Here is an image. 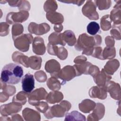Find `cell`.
Here are the masks:
<instances>
[{
	"instance_id": "cell-6",
	"label": "cell",
	"mask_w": 121,
	"mask_h": 121,
	"mask_svg": "<svg viewBox=\"0 0 121 121\" xmlns=\"http://www.w3.org/2000/svg\"><path fill=\"white\" fill-rule=\"evenodd\" d=\"M29 13L27 11L23 10L17 12H10L6 17V22L9 24L15 23H22L27 19Z\"/></svg>"
},
{
	"instance_id": "cell-21",
	"label": "cell",
	"mask_w": 121,
	"mask_h": 121,
	"mask_svg": "<svg viewBox=\"0 0 121 121\" xmlns=\"http://www.w3.org/2000/svg\"><path fill=\"white\" fill-rule=\"evenodd\" d=\"M92 64L89 62L85 61L74 65L73 66L76 70L77 76H79L82 74H88V69Z\"/></svg>"
},
{
	"instance_id": "cell-24",
	"label": "cell",
	"mask_w": 121,
	"mask_h": 121,
	"mask_svg": "<svg viewBox=\"0 0 121 121\" xmlns=\"http://www.w3.org/2000/svg\"><path fill=\"white\" fill-rule=\"evenodd\" d=\"M63 98V95L61 92L58 91H53L47 95L46 100L49 103L53 104L60 102Z\"/></svg>"
},
{
	"instance_id": "cell-2",
	"label": "cell",
	"mask_w": 121,
	"mask_h": 121,
	"mask_svg": "<svg viewBox=\"0 0 121 121\" xmlns=\"http://www.w3.org/2000/svg\"><path fill=\"white\" fill-rule=\"evenodd\" d=\"M23 75V69L19 65L10 63L3 68L0 79L8 84H17Z\"/></svg>"
},
{
	"instance_id": "cell-13",
	"label": "cell",
	"mask_w": 121,
	"mask_h": 121,
	"mask_svg": "<svg viewBox=\"0 0 121 121\" xmlns=\"http://www.w3.org/2000/svg\"><path fill=\"white\" fill-rule=\"evenodd\" d=\"M89 96L91 98H97L104 100L107 97V90L105 86H94L89 91Z\"/></svg>"
},
{
	"instance_id": "cell-36",
	"label": "cell",
	"mask_w": 121,
	"mask_h": 121,
	"mask_svg": "<svg viewBox=\"0 0 121 121\" xmlns=\"http://www.w3.org/2000/svg\"><path fill=\"white\" fill-rule=\"evenodd\" d=\"M87 33L92 35H95L99 31L100 26L98 23L95 22H91L88 24L86 27Z\"/></svg>"
},
{
	"instance_id": "cell-16",
	"label": "cell",
	"mask_w": 121,
	"mask_h": 121,
	"mask_svg": "<svg viewBox=\"0 0 121 121\" xmlns=\"http://www.w3.org/2000/svg\"><path fill=\"white\" fill-rule=\"evenodd\" d=\"M32 48L33 51L35 54L39 55L44 54L45 52L46 47L43 39L41 37H35L33 42Z\"/></svg>"
},
{
	"instance_id": "cell-11",
	"label": "cell",
	"mask_w": 121,
	"mask_h": 121,
	"mask_svg": "<svg viewBox=\"0 0 121 121\" xmlns=\"http://www.w3.org/2000/svg\"><path fill=\"white\" fill-rule=\"evenodd\" d=\"M22 88L23 91L29 94L35 88L34 76L30 73L26 74L22 79Z\"/></svg>"
},
{
	"instance_id": "cell-41",
	"label": "cell",
	"mask_w": 121,
	"mask_h": 121,
	"mask_svg": "<svg viewBox=\"0 0 121 121\" xmlns=\"http://www.w3.org/2000/svg\"><path fill=\"white\" fill-rule=\"evenodd\" d=\"M56 56H57L60 59L64 60L66 59L68 56V52L64 47L62 46L58 47Z\"/></svg>"
},
{
	"instance_id": "cell-40",
	"label": "cell",
	"mask_w": 121,
	"mask_h": 121,
	"mask_svg": "<svg viewBox=\"0 0 121 121\" xmlns=\"http://www.w3.org/2000/svg\"><path fill=\"white\" fill-rule=\"evenodd\" d=\"M102 52H103V50L101 47L100 46L94 47L91 56H92L93 57L99 59L100 60H104L103 58V55H102Z\"/></svg>"
},
{
	"instance_id": "cell-5",
	"label": "cell",
	"mask_w": 121,
	"mask_h": 121,
	"mask_svg": "<svg viewBox=\"0 0 121 121\" xmlns=\"http://www.w3.org/2000/svg\"><path fill=\"white\" fill-rule=\"evenodd\" d=\"M77 76L76 70L73 66L67 65L64 67L58 72L57 78H59L62 80L61 84L63 85L66 81H68Z\"/></svg>"
},
{
	"instance_id": "cell-7",
	"label": "cell",
	"mask_w": 121,
	"mask_h": 121,
	"mask_svg": "<svg viewBox=\"0 0 121 121\" xmlns=\"http://www.w3.org/2000/svg\"><path fill=\"white\" fill-rule=\"evenodd\" d=\"M83 14L89 19L97 20L99 18L98 13L96 11V5L93 1L87 0L82 9Z\"/></svg>"
},
{
	"instance_id": "cell-19",
	"label": "cell",
	"mask_w": 121,
	"mask_h": 121,
	"mask_svg": "<svg viewBox=\"0 0 121 121\" xmlns=\"http://www.w3.org/2000/svg\"><path fill=\"white\" fill-rule=\"evenodd\" d=\"M12 59L15 62L19 63L25 67H29V58L21 52H15L12 55Z\"/></svg>"
},
{
	"instance_id": "cell-31",
	"label": "cell",
	"mask_w": 121,
	"mask_h": 121,
	"mask_svg": "<svg viewBox=\"0 0 121 121\" xmlns=\"http://www.w3.org/2000/svg\"><path fill=\"white\" fill-rule=\"evenodd\" d=\"M115 49L113 47H105L103 50L102 55L103 60L111 59L115 56Z\"/></svg>"
},
{
	"instance_id": "cell-33",
	"label": "cell",
	"mask_w": 121,
	"mask_h": 121,
	"mask_svg": "<svg viewBox=\"0 0 121 121\" xmlns=\"http://www.w3.org/2000/svg\"><path fill=\"white\" fill-rule=\"evenodd\" d=\"M0 83V89L2 90V92L9 96L13 95L16 93V88L14 86L7 85V84L1 79Z\"/></svg>"
},
{
	"instance_id": "cell-23",
	"label": "cell",
	"mask_w": 121,
	"mask_h": 121,
	"mask_svg": "<svg viewBox=\"0 0 121 121\" xmlns=\"http://www.w3.org/2000/svg\"><path fill=\"white\" fill-rule=\"evenodd\" d=\"M120 66L118 60L116 59L109 60L104 66V69L109 75H112L118 69Z\"/></svg>"
},
{
	"instance_id": "cell-9",
	"label": "cell",
	"mask_w": 121,
	"mask_h": 121,
	"mask_svg": "<svg viewBox=\"0 0 121 121\" xmlns=\"http://www.w3.org/2000/svg\"><path fill=\"white\" fill-rule=\"evenodd\" d=\"M21 109L22 105L21 104L12 102L8 104L2 105L0 106V112L2 116H8L20 112Z\"/></svg>"
},
{
	"instance_id": "cell-15",
	"label": "cell",
	"mask_w": 121,
	"mask_h": 121,
	"mask_svg": "<svg viewBox=\"0 0 121 121\" xmlns=\"http://www.w3.org/2000/svg\"><path fill=\"white\" fill-rule=\"evenodd\" d=\"M45 70L49 73L52 77H57L58 72L60 70V66L58 61L54 59L48 60L44 66Z\"/></svg>"
},
{
	"instance_id": "cell-29",
	"label": "cell",
	"mask_w": 121,
	"mask_h": 121,
	"mask_svg": "<svg viewBox=\"0 0 121 121\" xmlns=\"http://www.w3.org/2000/svg\"><path fill=\"white\" fill-rule=\"evenodd\" d=\"M42 59L41 57L37 56H32L29 58V67L35 70H38L41 68Z\"/></svg>"
},
{
	"instance_id": "cell-18",
	"label": "cell",
	"mask_w": 121,
	"mask_h": 121,
	"mask_svg": "<svg viewBox=\"0 0 121 121\" xmlns=\"http://www.w3.org/2000/svg\"><path fill=\"white\" fill-rule=\"evenodd\" d=\"M22 115L26 121H40L41 119L40 114L38 112L29 108H26L23 110Z\"/></svg>"
},
{
	"instance_id": "cell-22",
	"label": "cell",
	"mask_w": 121,
	"mask_h": 121,
	"mask_svg": "<svg viewBox=\"0 0 121 121\" xmlns=\"http://www.w3.org/2000/svg\"><path fill=\"white\" fill-rule=\"evenodd\" d=\"M96 104L89 99H85L79 104V110L84 113H89L95 108Z\"/></svg>"
},
{
	"instance_id": "cell-3",
	"label": "cell",
	"mask_w": 121,
	"mask_h": 121,
	"mask_svg": "<svg viewBox=\"0 0 121 121\" xmlns=\"http://www.w3.org/2000/svg\"><path fill=\"white\" fill-rule=\"evenodd\" d=\"M71 105L70 103L66 100L62 101L59 104L54 105L49 107L47 111L44 113V115L47 119L53 117H62L65 113L69 111Z\"/></svg>"
},
{
	"instance_id": "cell-8",
	"label": "cell",
	"mask_w": 121,
	"mask_h": 121,
	"mask_svg": "<svg viewBox=\"0 0 121 121\" xmlns=\"http://www.w3.org/2000/svg\"><path fill=\"white\" fill-rule=\"evenodd\" d=\"M48 94L43 87L37 88L29 94L28 96V103L34 106L36 103L42 100L46 99Z\"/></svg>"
},
{
	"instance_id": "cell-46",
	"label": "cell",
	"mask_w": 121,
	"mask_h": 121,
	"mask_svg": "<svg viewBox=\"0 0 121 121\" xmlns=\"http://www.w3.org/2000/svg\"><path fill=\"white\" fill-rule=\"evenodd\" d=\"M117 26L118 25H112V29L111 30V35L116 40L121 39V35H120V31H118L117 30Z\"/></svg>"
},
{
	"instance_id": "cell-34",
	"label": "cell",
	"mask_w": 121,
	"mask_h": 121,
	"mask_svg": "<svg viewBox=\"0 0 121 121\" xmlns=\"http://www.w3.org/2000/svg\"><path fill=\"white\" fill-rule=\"evenodd\" d=\"M112 20L110 17V15H106L103 16L100 20L101 28L104 31H107L111 27Z\"/></svg>"
},
{
	"instance_id": "cell-37",
	"label": "cell",
	"mask_w": 121,
	"mask_h": 121,
	"mask_svg": "<svg viewBox=\"0 0 121 121\" xmlns=\"http://www.w3.org/2000/svg\"><path fill=\"white\" fill-rule=\"evenodd\" d=\"M57 4L55 0H47L43 5L44 10L47 13L52 11H55L57 9Z\"/></svg>"
},
{
	"instance_id": "cell-27",
	"label": "cell",
	"mask_w": 121,
	"mask_h": 121,
	"mask_svg": "<svg viewBox=\"0 0 121 121\" xmlns=\"http://www.w3.org/2000/svg\"><path fill=\"white\" fill-rule=\"evenodd\" d=\"M110 17L113 22V25H120L121 24V9L120 6L117 8L116 5L111 11Z\"/></svg>"
},
{
	"instance_id": "cell-10",
	"label": "cell",
	"mask_w": 121,
	"mask_h": 121,
	"mask_svg": "<svg viewBox=\"0 0 121 121\" xmlns=\"http://www.w3.org/2000/svg\"><path fill=\"white\" fill-rule=\"evenodd\" d=\"M50 30V26L45 23L37 24L35 22L30 23L28 26V30L31 34L36 35H43Z\"/></svg>"
},
{
	"instance_id": "cell-20",
	"label": "cell",
	"mask_w": 121,
	"mask_h": 121,
	"mask_svg": "<svg viewBox=\"0 0 121 121\" xmlns=\"http://www.w3.org/2000/svg\"><path fill=\"white\" fill-rule=\"evenodd\" d=\"M46 17L48 21L51 23L55 25L61 24L64 20V18L62 14L56 11L46 13Z\"/></svg>"
},
{
	"instance_id": "cell-30",
	"label": "cell",
	"mask_w": 121,
	"mask_h": 121,
	"mask_svg": "<svg viewBox=\"0 0 121 121\" xmlns=\"http://www.w3.org/2000/svg\"><path fill=\"white\" fill-rule=\"evenodd\" d=\"M47 85L48 88L52 91H58L61 87V83L57 78L52 77L47 81Z\"/></svg>"
},
{
	"instance_id": "cell-50",
	"label": "cell",
	"mask_w": 121,
	"mask_h": 121,
	"mask_svg": "<svg viewBox=\"0 0 121 121\" xmlns=\"http://www.w3.org/2000/svg\"><path fill=\"white\" fill-rule=\"evenodd\" d=\"M9 96L3 93V92H1L0 93V102L3 103L9 99Z\"/></svg>"
},
{
	"instance_id": "cell-1",
	"label": "cell",
	"mask_w": 121,
	"mask_h": 121,
	"mask_svg": "<svg viewBox=\"0 0 121 121\" xmlns=\"http://www.w3.org/2000/svg\"><path fill=\"white\" fill-rule=\"evenodd\" d=\"M101 43L102 38L100 35L91 36L84 33L78 36L75 48L77 51H82L83 54L91 55L94 46L100 45Z\"/></svg>"
},
{
	"instance_id": "cell-49",
	"label": "cell",
	"mask_w": 121,
	"mask_h": 121,
	"mask_svg": "<svg viewBox=\"0 0 121 121\" xmlns=\"http://www.w3.org/2000/svg\"><path fill=\"white\" fill-rule=\"evenodd\" d=\"M87 60V58L84 56H78L74 60V62L75 64H78V63H80L85 61H86Z\"/></svg>"
},
{
	"instance_id": "cell-32",
	"label": "cell",
	"mask_w": 121,
	"mask_h": 121,
	"mask_svg": "<svg viewBox=\"0 0 121 121\" xmlns=\"http://www.w3.org/2000/svg\"><path fill=\"white\" fill-rule=\"evenodd\" d=\"M28 95L29 94L24 91L20 92L13 97L12 102L19 103L21 105H24L26 102V98L28 97Z\"/></svg>"
},
{
	"instance_id": "cell-26",
	"label": "cell",
	"mask_w": 121,
	"mask_h": 121,
	"mask_svg": "<svg viewBox=\"0 0 121 121\" xmlns=\"http://www.w3.org/2000/svg\"><path fill=\"white\" fill-rule=\"evenodd\" d=\"M49 43L52 45L60 44L62 46H65L66 43L63 41L61 33L57 32L52 33L48 37Z\"/></svg>"
},
{
	"instance_id": "cell-51",
	"label": "cell",
	"mask_w": 121,
	"mask_h": 121,
	"mask_svg": "<svg viewBox=\"0 0 121 121\" xmlns=\"http://www.w3.org/2000/svg\"><path fill=\"white\" fill-rule=\"evenodd\" d=\"M60 1L67 3H72L74 4L77 5L78 6H81L85 2V0H82V1H81V0H80V1Z\"/></svg>"
},
{
	"instance_id": "cell-14",
	"label": "cell",
	"mask_w": 121,
	"mask_h": 121,
	"mask_svg": "<svg viewBox=\"0 0 121 121\" xmlns=\"http://www.w3.org/2000/svg\"><path fill=\"white\" fill-rule=\"evenodd\" d=\"M94 111L91 114H90L87 118V121H98L104 116L105 112V108L103 104L101 103H96Z\"/></svg>"
},
{
	"instance_id": "cell-35",
	"label": "cell",
	"mask_w": 121,
	"mask_h": 121,
	"mask_svg": "<svg viewBox=\"0 0 121 121\" xmlns=\"http://www.w3.org/2000/svg\"><path fill=\"white\" fill-rule=\"evenodd\" d=\"M23 31V26L21 24L16 23L13 25L12 27V37L13 40L22 35Z\"/></svg>"
},
{
	"instance_id": "cell-17",
	"label": "cell",
	"mask_w": 121,
	"mask_h": 121,
	"mask_svg": "<svg viewBox=\"0 0 121 121\" xmlns=\"http://www.w3.org/2000/svg\"><path fill=\"white\" fill-rule=\"evenodd\" d=\"M95 82L98 86H104L112 78V76L107 74L103 69L97 75L93 78Z\"/></svg>"
},
{
	"instance_id": "cell-12",
	"label": "cell",
	"mask_w": 121,
	"mask_h": 121,
	"mask_svg": "<svg viewBox=\"0 0 121 121\" xmlns=\"http://www.w3.org/2000/svg\"><path fill=\"white\" fill-rule=\"evenodd\" d=\"M107 91H108L111 96L114 99L120 100L121 89L119 84L113 81H109L105 85Z\"/></svg>"
},
{
	"instance_id": "cell-28",
	"label": "cell",
	"mask_w": 121,
	"mask_h": 121,
	"mask_svg": "<svg viewBox=\"0 0 121 121\" xmlns=\"http://www.w3.org/2000/svg\"><path fill=\"white\" fill-rule=\"evenodd\" d=\"M65 121H86V119L84 115L78 111H72L67 112L65 115Z\"/></svg>"
},
{
	"instance_id": "cell-42",
	"label": "cell",
	"mask_w": 121,
	"mask_h": 121,
	"mask_svg": "<svg viewBox=\"0 0 121 121\" xmlns=\"http://www.w3.org/2000/svg\"><path fill=\"white\" fill-rule=\"evenodd\" d=\"M9 25L7 23L1 22L0 24V35L1 36H4L9 33Z\"/></svg>"
},
{
	"instance_id": "cell-48",
	"label": "cell",
	"mask_w": 121,
	"mask_h": 121,
	"mask_svg": "<svg viewBox=\"0 0 121 121\" xmlns=\"http://www.w3.org/2000/svg\"><path fill=\"white\" fill-rule=\"evenodd\" d=\"M105 43L108 47H113L114 44L113 38L110 36H107L105 38Z\"/></svg>"
},
{
	"instance_id": "cell-47",
	"label": "cell",
	"mask_w": 121,
	"mask_h": 121,
	"mask_svg": "<svg viewBox=\"0 0 121 121\" xmlns=\"http://www.w3.org/2000/svg\"><path fill=\"white\" fill-rule=\"evenodd\" d=\"M100 72L99 69L96 66L91 65L88 69V74L91 75L93 78H94Z\"/></svg>"
},
{
	"instance_id": "cell-45",
	"label": "cell",
	"mask_w": 121,
	"mask_h": 121,
	"mask_svg": "<svg viewBox=\"0 0 121 121\" xmlns=\"http://www.w3.org/2000/svg\"><path fill=\"white\" fill-rule=\"evenodd\" d=\"M30 9V5L28 1L26 0H20L19 6H18V9L19 10H28Z\"/></svg>"
},
{
	"instance_id": "cell-38",
	"label": "cell",
	"mask_w": 121,
	"mask_h": 121,
	"mask_svg": "<svg viewBox=\"0 0 121 121\" xmlns=\"http://www.w3.org/2000/svg\"><path fill=\"white\" fill-rule=\"evenodd\" d=\"M95 2L100 10L107 9L111 6V0H95Z\"/></svg>"
},
{
	"instance_id": "cell-53",
	"label": "cell",
	"mask_w": 121,
	"mask_h": 121,
	"mask_svg": "<svg viewBox=\"0 0 121 121\" xmlns=\"http://www.w3.org/2000/svg\"><path fill=\"white\" fill-rule=\"evenodd\" d=\"M54 29L56 31V32L59 33L61 32L63 29V26L61 24L55 25L54 26Z\"/></svg>"
},
{
	"instance_id": "cell-52",
	"label": "cell",
	"mask_w": 121,
	"mask_h": 121,
	"mask_svg": "<svg viewBox=\"0 0 121 121\" xmlns=\"http://www.w3.org/2000/svg\"><path fill=\"white\" fill-rule=\"evenodd\" d=\"M9 6L11 7H18L19 4L20 0H9L7 1Z\"/></svg>"
},
{
	"instance_id": "cell-44",
	"label": "cell",
	"mask_w": 121,
	"mask_h": 121,
	"mask_svg": "<svg viewBox=\"0 0 121 121\" xmlns=\"http://www.w3.org/2000/svg\"><path fill=\"white\" fill-rule=\"evenodd\" d=\"M58 46L56 45H52L49 43L47 44V50L49 54L52 55H57Z\"/></svg>"
},
{
	"instance_id": "cell-39",
	"label": "cell",
	"mask_w": 121,
	"mask_h": 121,
	"mask_svg": "<svg viewBox=\"0 0 121 121\" xmlns=\"http://www.w3.org/2000/svg\"><path fill=\"white\" fill-rule=\"evenodd\" d=\"M35 108L40 112L45 113L49 108V106L46 102H38L34 105Z\"/></svg>"
},
{
	"instance_id": "cell-4",
	"label": "cell",
	"mask_w": 121,
	"mask_h": 121,
	"mask_svg": "<svg viewBox=\"0 0 121 121\" xmlns=\"http://www.w3.org/2000/svg\"><path fill=\"white\" fill-rule=\"evenodd\" d=\"M33 40V36L31 34H23L14 40V46L19 51L26 52L28 51L29 45Z\"/></svg>"
},
{
	"instance_id": "cell-25",
	"label": "cell",
	"mask_w": 121,
	"mask_h": 121,
	"mask_svg": "<svg viewBox=\"0 0 121 121\" xmlns=\"http://www.w3.org/2000/svg\"><path fill=\"white\" fill-rule=\"evenodd\" d=\"M61 35L63 41L69 46H72L77 43L75 34L71 30H66Z\"/></svg>"
},
{
	"instance_id": "cell-43",
	"label": "cell",
	"mask_w": 121,
	"mask_h": 121,
	"mask_svg": "<svg viewBox=\"0 0 121 121\" xmlns=\"http://www.w3.org/2000/svg\"><path fill=\"white\" fill-rule=\"evenodd\" d=\"M35 77L36 80L39 82H44L47 79L46 74L42 70L36 71L35 73Z\"/></svg>"
}]
</instances>
